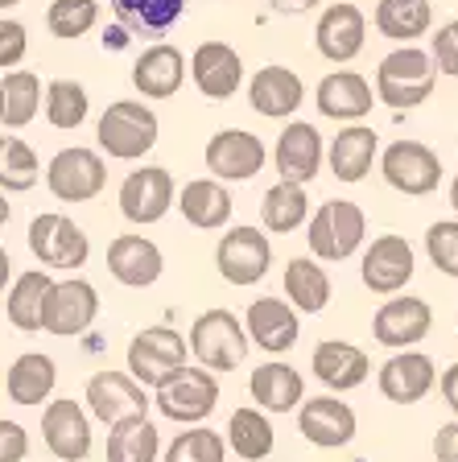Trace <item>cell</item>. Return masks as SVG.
Segmentation results:
<instances>
[{
    "instance_id": "6da1fadb",
    "label": "cell",
    "mask_w": 458,
    "mask_h": 462,
    "mask_svg": "<svg viewBox=\"0 0 458 462\" xmlns=\"http://www.w3.org/2000/svg\"><path fill=\"white\" fill-rule=\"evenodd\" d=\"M434 87H438V70H434L430 50L413 46V42L384 54L376 67V99L397 107V112L421 107L434 96Z\"/></svg>"
},
{
    "instance_id": "7a4b0ae2",
    "label": "cell",
    "mask_w": 458,
    "mask_h": 462,
    "mask_svg": "<svg viewBox=\"0 0 458 462\" xmlns=\"http://www.w3.org/2000/svg\"><path fill=\"white\" fill-rule=\"evenodd\" d=\"M153 404L165 421H178V425H199L215 413L220 404V380L215 372L207 367H191L182 364L178 372H170L162 384L153 388Z\"/></svg>"
},
{
    "instance_id": "3957f363",
    "label": "cell",
    "mask_w": 458,
    "mask_h": 462,
    "mask_svg": "<svg viewBox=\"0 0 458 462\" xmlns=\"http://www.w3.org/2000/svg\"><path fill=\"white\" fill-rule=\"evenodd\" d=\"M157 112L141 99H116L107 104V112L99 116L96 136H99V149L116 162H141L157 144Z\"/></svg>"
},
{
    "instance_id": "277c9868",
    "label": "cell",
    "mask_w": 458,
    "mask_h": 462,
    "mask_svg": "<svg viewBox=\"0 0 458 462\" xmlns=\"http://www.w3.org/2000/svg\"><path fill=\"white\" fill-rule=\"evenodd\" d=\"M368 236V215L347 199H331L322 202L310 223H305V240H310V252L314 260H326V264H339V260L355 256Z\"/></svg>"
},
{
    "instance_id": "5b68a950",
    "label": "cell",
    "mask_w": 458,
    "mask_h": 462,
    "mask_svg": "<svg viewBox=\"0 0 458 462\" xmlns=\"http://www.w3.org/2000/svg\"><path fill=\"white\" fill-rule=\"evenodd\" d=\"M186 346H191V356L207 372H236L252 343H248V330L239 327V318L231 310H207V314L194 318Z\"/></svg>"
},
{
    "instance_id": "8992f818",
    "label": "cell",
    "mask_w": 458,
    "mask_h": 462,
    "mask_svg": "<svg viewBox=\"0 0 458 462\" xmlns=\"http://www.w3.org/2000/svg\"><path fill=\"white\" fill-rule=\"evenodd\" d=\"M380 157V173L392 190L409 194V199H425V194L438 190L442 182V162L425 141H413V136H401L392 141Z\"/></svg>"
},
{
    "instance_id": "52a82bcc",
    "label": "cell",
    "mask_w": 458,
    "mask_h": 462,
    "mask_svg": "<svg viewBox=\"0 0 458 462\" xmlns=\"http://www.w3.org/2000/svg\"><path fill=\"white\" fill-rule=\"evenodd\" d=\"M46 186L58 202H91V199H99L107 186V165L96 149L70 144V149H58V153L50 157Z\"/></svg>"
},
{
    "instance_id": "ba28073f",
    "label": "cell",
    "mask_w": 458,
    "mask_h": 462,
    "mask_svg": "<svg viewBox=\"0 0 458 462\" xmlns=\"http://www.w3.org/2000/svg\"><path fill=\"white\" fill-rule=\"evenodd\" d=\"M191 359L186 335H178L173 327H145L141 335H133L128 343V375L141 388H157L170 372H178Z\"/></svg>"
},
{
    "instance_id": "9c48e42d",
    "label": "cell",
    "mask_w": 458,
    "mask_h": 462,
    "mask_svg": "<svg viewBox=\"0 0 458 462\" xmlns=\"http://www.w3.org/2000/svg\"><path fill=\"white\" fill-rule=\"evenodd\" d=\"M29 252L38 256L42 269H83L91 256V240L75 219L46 211L29 223Z\"/></svg>"
},
{
    "instance_id": "30bf717a",
    "label": "cell",
    "mask_w": 458,
    "mask_h": 462,
    "mask_svg": "<svg viewBox=\"0 0 458 462\" xmlns=\"http://www.w3.org/2000/svg\"><path fill=\"white\" fill-rule=\"evenodd\" d=\"M215 269L228 285H257L273 269V244L265 227H231L215 248Z\"/></svg>"
},
{
    "instance_id": "8fae6325",
    "label": "cell",
    "mask_w": 458,
    "mask_h": 462,
    "mask_svg": "<svg viewBox=\"0 0 458 462\" xmlns=\"http://www.w3.org/2000/svg\"><path fill=\"white\" fill-rule=\"evenodd\" d=\"M96 314H99V293L91 281L83 277L54 281L46 293V306H42V330L58 338H75L96 322Z\"/></svg>"
},
{
    "instance_id": "7c38bea8",
    "label": "cell",
    "mask_w": 458,
    "mask_h": 462,
    "mask_svg": "<svg viewBox=\"0 0 458 462\" xmlns=\"http://www.w3.org/2000/svg\"><path fill=\"white\" fill-rule=\"evenodd\" d=\"M120 215L136 227H149V223H162L173 207V173L165 165H145V170H133L120 182Z\"/></svg>"
},
{
    "instance_id": "4fadbf2b",
    "label": "cell",
    "mask_w": 458,
    "mask_h": 462,
    "mask_svg": "<svg viewBox=\"0 0 458 462\" xmlns=\"http://www.w3.org/2000/svg\"><path fill=\"white\" fill-rule=\"evenodd\" d=\"M268 149L248 128H223L207 141V170L220 182H248L265 170Z\"/></svg>"
},
{
    "instance_id": "5bb4252c",
    "label": "cell",
    "mask_w": 458,
    "mask_h": 462,
    "mask_svg": "<svg viewBox=\"0 0 458 462\" xmlns=\"http://www.w3.org/2000/svg\"><path fill=\"white\" fill-rule=\"evenodd\" d=\"M360 430L355 409L339 396H302L297 404V433L318 450H339L347 446Z\"/></svg>"
},
{
    "instance_id": "9a60e30c",
    "label": "cell",
    "mask_w": 458,
    "mask_h": 462,
    "mask_svg": "<svg viewBox=\"0 0 458 462\" xmlns=\"http://www.w3.org/2000/svg\"><path fill=\"white\" fill-rule=\"evenodd\" d=\"M83 401H87V413L104 425L120 421V417H133V413H149V404H153L149 393L136 384L133 375L116 372V367H104V372H96L87 380Z\"/></svg>"
},
{
    "instance_id": "2e32d148",
    "label": "cell",
    "mask_w": 458,
    "mask_h": 462,
    "mask_svg": "<svg viewBox=\"0 0 458 462\" xmlns=\"http://www.w3.org/2000/svg\"><path fill=\"white\" fill-rule=\"evenodd\" d=\"M413 273H417V256H413L405 236H376L360 264L363 285L372 289V293H384V298L401 293L413 281Z\"/></svg>"
},
{
    "instance_id": "e0dca14e",
    "label": "cell",
    "mask_w": 458,
    "mask_h": 462,
    "mask_svg": "<svg viewBox=\"0 0 458 462\" xmlns=\"http://www.w3.org/2000/svg\"><path fill=\"white\" fill-rule=\"evenodd\" d=\"M42 442L58 462H83L91 454V413L79 401H50L42 413Z\"/></svg>"
},
{
    "instance_id": "ac0fdd59",
    "label": "cell",
    "mask_w": 458,
    "mask_h": 462,
    "mask_svg": "<svg viewBox=\"0 0 458 462\" xmlns=\"http://www.w3.org/2000/svg\"><path fill=\"white\" fill-rule=\"evenodd\" d=\"M363 42H368V17H363L355 5L339 0V5H326L322 17L314 25V46L326 62L343 67L351 58H360Z\"/></svg>"
},
{
    "instance_id": "d6986e66",
    "label": "cell",
    "mask_w": 458,
    "mask_h": 462,
    "mask_svg": "<svg viewBox=\"0 0 458 462\" xmlns=\"http://www.w3.org/2000/svg\"><path fill=\"white\" fill-rule=\"evenodd\" d=\"M434 327V310L425 298H392L384 301L380 310H376L372 318V335L380 346H388V351H405V346H417L421 338L430 335Z\"/></svg>"
},
{
    "instance_id": "ffe728a7",
    "label": "cell",
    "mask_w": 458,
    "mask_h": 462,
    "mask_svg": "<svg viewBox=\"0 0 458 462\" xmlns=\"http://www.w3.org/2000/svg\"><path fill=\"white\" fill-rule=\"evenodd\" d=\"M376 153H380V136H376V128L363 125V120H355V125L339 128V136H331V144L322 149V162L331 165V173L339 178V182L355 186L372 173Z\"/></svg>"
},
{
    "instance_id": "44dd1931",
    "label": "cell",
    "mask_w": 458,
    "mask_h": 462,
    "mask_svg": "<svg viewBox=\"0 0 458 462\" xmlns=\"http://www.w3.org/2000/svg\"><path fill=\"white\" fill-rule=\"evenodd\" d=\"M244 330H248V343H257L268 356H285L297 346V335H302V318L289 301L281 298H257L244 314Z\"/></svg>"
},
{
    "instance_id": "7402d4cb",
    "label": "cell",
    "mask_w": 458,
    "mask_h": 462,
    "mask_svg": "<svg viewBox=\"0 0 458 462\" xmlns=\"http://www.w3.org/2000/svg\"><path fill=\"white\" fill-rule=\"evenodd\" d=\"M273 165H277L281 182L310 186L322 170V133L314 125H305V120L285 125V133L273 144Z\"/></svg>"
},
{
    "instance_id": "603a6c76",
    "label": "cell",
    "mask_w": 458,
    "mask_h": 462,
    "mask_svg": "<svg viewBox=\"0 0 458 462\" xmlns=\"http://www.w3.org/2000/svg\"><path fill=\"white\" fill-rule=\"evenodd\" d=\"M438 384V367L430 356H421L413 346L392 351V359L380 364V393L392 404H417L430 396V388Z\"/></svg>"
},
{
    "instance_id": "cb8c5ba5",
    "label": "cell",
    "mask_w": 458,
    "mask_h": 462,
    "mask_svg": "<svg viewBox=\"0 0 458 462\" xmlns=\"http://www.w3.org/2000/svg\"><path fill=\"white\" fill-rule=\"evenodd\" d=\"M186 75L194 79V87L207 99H231L239 91V83H244V58L228 42H202L191 54Z\"/></svg>"
},
{
    "instance_id": "d4e9b609",
    "label": "cell",
    "mask_w": 458,
    "mask_h": 462,
    "mask_svg": "<svg viewBox=\"0 0 458 462\" xmlns=\"http://www.w3.org/2000/svg\"><path fill=\"white\" fill-rule=\"evenodd\" d=\"M314 104L326 120H339V125H355V120H368L372 116V83L355 70H331L322 83L314 87Z\"/></svg>"
},
{
    "instance_id": "484cf974",
    "label": "cell",
    "mask_w": 458,
    "mask_h": 462,
    "mask_svg": "<svg viewBox=\"0 0 458 462\" xmlns=\"http://www.w3.org/2000/svg\"><path fill=\"white\" fill-rule=\"evenodd\" d=\"M310 367H314L318 384H326L331 393H351V388H360L363 380H368L372 359H368L363 346L347 343V338H322V343L314 346Z\"/></svg>"
},
{
    "instance_id": "4316f807",
    "label": "cell",
    "mask_w": 458,
    "mask_h": 462,
    "mask_svg": "<svg viewBox=\"0 0 458 462\" xmlns=\"http://www.w3.org/2000/svg\"><path fill=\"white\" fill-rule=\"evenodd\" d=\"M107 273L128 289H149L165 273V256L149 236H116L107 244Z\"/></svg>"
},
{
    "instance_id": "83f0119b",
    "label": "cell",
    "mask_w": 458,
    "mask_h": 462,
    "mask_svg": "<svg viewBox=\"0 0 458 462\" xmlns=\"http://www.w3.org/2000/svg\"><path fill=\"white\" fill-rule=\"evenodd\" d=\"M305 99V83L289 67H265L248 83V104L265 120H289Z\"/></svg>"
},
{
    "instance_id": "f1b7e54d",
    "label": "cell",
    "mask_w": 458,
    "mask_h": 462,
    "mask_svg": "<svg viewBox=\"0 0 458 462\" xmlns=\"http://www.w3.org/2000/svg\"><path fill=\"white\" fill-rule=\"evenodd\" d=\"M182 83H186V58L178 46L157 42L133 62V87L145 99H170L178 96Z\"/></svg>"
},
{
    "instance_id": "f546056e",
    "label": "cell",
    "mask_w": 458,
    "mask_h": 462,
    "mask_svg": "<svg viewBox=\"0 0 458 462\" xmlns=\"http://www.w3.org/2000/svg\"><path fill=\"white\" fill-rule=\"evenodd\" d=\"M178 211L182 219L191 223L199 231H220L231 223V211H236V202H231L228 186L220 178H194L178 190Z\"/></svg>"
},
{
    "instance_id": "4dcf8cb0",
    "label": "cell",
    "mask_w": 458,
    "mask_h": 462,
    "mask_svg": "<svg viewBox=\"0 0 458 462\" xmlns=\"http://www.w3.org/2000/svg\"><path fill=\"white\" fill-rule=\"evenodd\" d=\"M248 393H252V401H257V409H265V413H294L305 396V380L297 367L268 359V364H260L257 372H252Z\"/></svg>"
},
{
    "instance_id": "1f68e13d",
    "label": "cell",
    "mask_w": 458,
    "mask_h": 462,
    "mask_svg": "<svg viewBox=\"0 0 458 462\" xmlns=\"http://www.w3.org/2000/svg\"><path fill=\"white\" fill-rule=\"evenodd\" d=\"M162 433L149 413H133L107 425V462H157Z\"/></svg>"
},
{
    "instance_id": "d6a6232c",
    "label": "cell",
    "mask_w": 458,
    "mask_h": 462,
    "mask_svg": "<svg viewBox=\"0 0 458 462\" xmlns=\"http://www.w3.org/2000/svg\"><path fill=\"white\" fill-rule=\"evenodd\" d=\"M50 285H54V277H50L46 269H25L9 281V301H5V310H9V322L21 335H38L42 330V306H46Z\"/></svg>"
},
{
    "instance_id": "836d02e7",
    "label": "cell",
    "mask_w": 458,
    "mask_h": 462,
    "mask_svg": "<svg viewBox=\"0 0 458 462\" xmlns=\"http://www.w3.org/2000/svg\"><path fill=\"white\" fill-rule=\"evenodd\" d=\"M285 301L297 314H322L331 301V277H326L322 260L294 256L285 264Z\"/></svg>"
},
{
    "instance_id": "e575fe53",
    "label": "cell",
    "mask_w": 458,
    "mask_h": 462,
    "mask_svg": "<svg viewBox=\"0 0 458 462\" xmlns=\"http://www.w3.org/2000/svg\"><path fill=\"white\" fill-rule=\"evenodd\" d=\"M54 384H58V367H54L50 356H42V351H25V356L13 359V367H9V401L13 404L33 409V404L50 401Z\"/></svg>"
},
{
    "instance_id": "d590c367",
    "label": "cell",
    "mask_w": 458,
    "mask_h": 462,
    "mask_svg": "<svg viewBox=\"0 0 458 462\" xmlns=\"http://www.w3.org/2000/svg\"><path fill=\"white\" fill-rule=\"evenodd\" d=\"M116 21L128 29V33H141V38H162L186 13V0H112Z\"/></svg>"
},
{
    "instance_id": "8d00e7d4",
    "label": "cell",
    "mask_w": 458,
    "mask_h": 462,
    "mask_svg": "<svg viewBox=\"0 0 458 462\" xmlns=\"http://www.w3.org/2000/svg\"><path fill=\"white\" fill-rule=\"evenodd\" d=\"M372 21H376V29H380L384 38L409 46V42H417V38H425V33H430L434 5H430V0H380Z\"/></svg>"
},
{
    "instance_id": "74e56055",
    "label": "cell",
    "mask_w": 458,
    "mask_h": 462,
    "mask_svg": "<svg viewBox=\"0 0 458 462\" xmlns=\"http://www.w3.org/2000/svg\"><path fill=\"white\" fill-rule=\"evenodd\" d=\"M310 215V199H305V186L297 182H277L268 186L265 199H260V227L268 236H289L297 231Z\"/></svg>"
},
{
    "instance_id": "f35d334b",
    "label": "cell",
    "mask_w": 458,
    "mask_h": 462,
    "mask_svg": "<svg viewBox=\"0 0 458 462\" xmlns=\"http://www.w3.org/2000/svg\"><path fill=\"white\" fill-rule=\"evenodd\" d=\"M228 446L244 462H265L273 454V421L265 409H236L228 421Z\"/></svg>"
},
{
    "instance_id": "ab89813d",
    "label": "cell",
    "mask_w": 458,
    "mask_h": 462,
    "mask_svg": "<svg viewBox=\"0 0 458 462\" xmlns=\"http://www.w3.org/2000/svg\"><path fill=\"white\" fill-rule=\"evenodd\" d=\"M0 91H5V120L9 128H25L38 120L42 112V79L33 70H5L0 75Z\"/></svg>"
},
{
    "instance_id": "60d3db41",
    "label": "cell",
    "mask_w": 458,
    "mask_h": 462,
    "mask_svg": "<svg viewBox=\"0 0 458 462\" xmlns=\"http://www.w3.org/2000/svg\"><path fill=\"white\" fill-rule=\"evenodd\" d=\"M42 178V162L33 153V144L21 136H0V190L5 194H25L33 190Z\"/></svg>"
},
{
    "instance_id": "b9f144b4",
    "label": "cell",
    "mask_w": 458,
    "mask_h": 462,
    "mask_svg": "<svg viewBox=\"0 0 458 462\" xmlns=\"http://www.w3.org/2000/svg\"><path fill=\"white\" fill-rule=\"evenodd\" d=\"M46 120L54 128H62V133H75L79 125L87 120V112H91V99H87V87L75 83V79H54V83H46Z\"/></svg>"
},
{
    "instance_id": "7bdbcfd3",
    "label": "cell",
    "mask_w": 458,
    "mask_h": 462,
    "mask_svg": "<svg viewBox=\"0 0 458 462\" xmlns=\"http://www.w3.org/2000/svg\"><path fill=\"white\" fill-rule=\"evenodd\" d=\"M162 462H228V442H223L215 430L191 425V430L178 433V438L165 446Z\"/></svg>"
},
{
    "instance_id": "ee69618b",
    "label": "cell",
    "mask_w": 458,
    "mask_h": 462,
    "mask_svg": "<svg viewBox=\"0 0 458 462\" xmlns=\"http://www.w3.org/2000/svg\"><path fill=\"white\" fill-rule=\"evenodd\" d=\"M99 21V0H54L46 9V25L54 38L75 42L83 33H91Z\"/></svg>"
},
{
    "instance_id": "f6af8a7d",
    "label": "cell",
    "mask_w": 458,
    "mask_h": 462,
    "mask_svg": "<svg viewBox=\"0 0 458 462\" xmlns=\"http://www.w3.org/2000/svg\"><path fill=\"white\" fill-rule=\"evenodd\" d=\"M425 252H430L434 269L458 281V219H438L425 231Z\"/></svg>"
},
{
    "instance_id": "bcb514c9",
    "label": "cell",
    "mask_w": 458,
    "mask_h": 462,
    "mask_svg": "<svg viewBox=\"0 0 458 462\" xmlns=\"http://www.w3.org/2000/svg\"><path fill=\"white\" fill-rule=\"evenodd\" d=\"M25 50H29V29L13 17H0V70L21 67Z\"/></svg>"
},
{
    "instance_id": "7dc6e473",
    "label": "cell",
    "mask_w": 458,
    "mask_h": 462,
    "mask_svg": "<svg viewBox=\"0 0 458 462\" xmlns=\"http://www.w3.org/2000/svg\"><path fill=\"white\" fill-rule=\"evenodd\" d=\"M430 58H434V70H442V75L458 79V21H446V25L434 33Z\"/></svg>"
},
{
    "instance_id": "c3c4849f",
    "label": "cell",
    "mask_w": 458,
    "mask_h": 462,
    "mask_svg": "<svg viewBox=\"0 0 458 462\" xmlns=\"http://www.w3.org/2000/svg\"><path fill=\"white\" fill-rule=\"evenodd\" d=\"M29 458V433L25 425L0 417V462H25Z\"/></svg>"
},
{
    "instance_id": "681fc988",
    "label": "cell",
    "mask_w": 458,
    "mask_h": 462,
    "mask_svg": "<svg viewBox=\"0 0 458 462\" xmlns=\"http://www.w3.org/2000/svg\"><path fill=\"white\" fill-rule=\"evenodd\" d=\"M434 458L438 462H458V417L446 425H438L434 433Z\"/></svg>"
},
{
    "instance_id": "f907efd6",
    "label": "cell",
    "mask_w": 458,
    "mask_h": 462,
    "mask_svg": "<svg viewBox=\"0 0 458 462\" xmlns=\"http://www.w3.org/2000/svg\"><path fill=\"white\" fill-rule=\"evenodd\" d=\"M438 388H442V401L450 404V413L458 417V364H450L446 372L438 375Z\"/></svg>"
},
{
    "instance_id": "816d5d0a",
    "label": "cell",
    "mask_w": 458,
    "mask_h": 462,
    "mask_svg": "<svg viewBox=\"0 0 458 462\" xmlns=\"http://www.w3.org/2000/svg\"><path fill=\"white\" fill-rule=\"evenodd\" d=\"M277 13H310V9H318L322 0H268Z\"/></svg>"
},
{
    "instance_id": "f5cc1de1",
    "label": "cell",
    "mask_w": 458,
    "mask_h": 462,
    "mask_svg": "<svg viewBox=\"0 0 458 462\" xmlns=\"http://www.w3.org/2000/svg\"><path fill=\"white\" fill-rule=\"evenodd\" d=\"M9 281H13V256L5 248H0V293L9 289Z\"/></svg>"
},
{
    "instance_id": "db71d44e",
    "label": "cell",
    "mask_w": 458,
    "mask_h": 462,
    "mask_svg": "<svg viewBox=\"0 0 458 462\" xmlns=\"http://www.w3.org/2000/svg\"><path fill=\"white\" fill-rule=\"evenodd\" d=\"M125 33H128V29H125V25H120V29H107V33H104V46L120 50V46H125Z\"/></svg>"
},
{
    "instance_id": "11a10c76",
    "label": "cell",
    "mask_w": 458,
    "mask_h": 462,
    "mask_svg": "<svg viewBox=\"0 0 458 462\" xmlns=\"http://www.w3.org/2000/svg\"><path fill=\"white\" fill-rule=\"evenodd\" d=\"M9 219H13V207H9V194L0 190V227H9Z\"/></svg>"
},
{
    "instance_id": "9f6ffc18",
    "label": "cell",
    "mask_w": 458,
    "mask_h": 462,
    "mask_svg": "<svg viewBox=\"0 0 458 462\" xmlns=\"http://www.w3.org/2000/svg\"><path fill=\"white\" fill-rule=\"evenodd\" d=\"M450 207L458 211V173H454V182H450Z\"/></svg>"
},
{
    "instance_id": "6f0895ef",
    "label": "cell",
    "mask_w": 458,
    "mask_h": 462,
    "mask_svg": "<svg viewBox=\"0 0 458 462\" xmlns=\"http://www.w3.org/2000/svg\"><path fill=\"white\" fill-rule=\"evenodd\" d=\"M13 5H21V0H0V13H5V9H13Z\"/></svg>"
},
{
    "instance_id": "680465c9",
    "label": "cell",
    "mask_w": 458,
    "mask_h": 462,
    "mask_svg": "<svg viewBox=\"0 0 458 462\" xmlns=\"http://www.w3.org/2000/svg\"><path fill=\"white\" fill-rule=\"evenodd\" d=\"M0 120H5V91H0Z\"/></svg>"
}]
</instances>
